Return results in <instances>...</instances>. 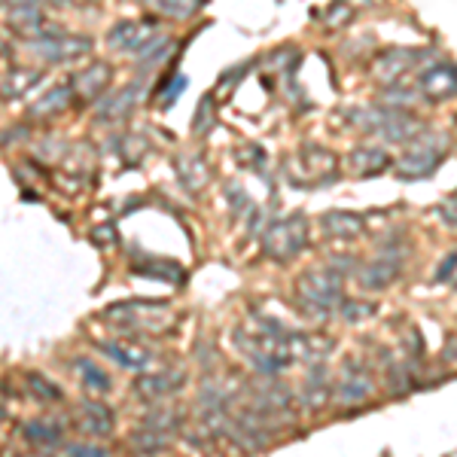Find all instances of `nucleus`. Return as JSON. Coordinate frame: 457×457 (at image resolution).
<instances>
[{"label": "nucleus", "mask_w": 457, "mask_h": 457, "mask_svg": "<svg viewBox=\"0 0 457 457\" xmlns=\"http://www.w3.org/2000/svg\"><path fill=\"white\" fill-rule=\"evenodd\" d=\"M351 122L363 129L366 135H375L387 144H415L424 135V122L411 116L409 110L396 107H357L351 110Z\"/></svg>", "instance_id": "f257e3e1"}, {"label": "nucleus", "mask_w": 457, "mask_h": 457, "mask_svg": "<svg viewBox=\"0 0 457 457\" xmlns=\"http://www.w3.org/2000/svg\"><path fill=\"white\" fill-rule=\"evenodd\" d=\"M308 245V220L302 213H287V217L275 220L262 235V253L275 262H287L302 253Z\"/></svg>", "instance_id": "f03ea898"}, {"label": "nucleus", "mask_w": 457, "mask_h": 457, "mask_svg": "<svg viewBox=\"0 0 457 457\" xmlns=\"http://www.w3.org/2000/svg\"><path fill=\"white\" fill-rule=\"evenodd\" d=\"M299 296L314 314L342 308V275L336 269H312L299 278Z\"/></svg>", "instance_id": "7ed1b4c3"}, {"label": "nucleus", "mask_w": 457, "mask_h": 457, "mask_svg": "<svg viewBox=\"0 0 457 457\" xmlns=\"http://www.w3.org/2000/svg\"><path fill=\"white\" fill-rule=\"evenodd\" d=\"M104 317L110 323H116L120 329H159L171 320L165 302H153V299H131L120 302V305L104 308Z\"/></svg>", "instance_id": "20e7f679"}, {"label": "nucleus", "mask_w": 457, "mask_h": 457, "mask_svg": "<svg viewBox=\"0 0 457 457\" xmlns=\"http://www.w3.org/2000/svg\"><path fill=\"white\" fill-rule=\"evenodd\" d=\"M92 37L86 34H71V31H58V28H49L40 40L31 43V49L43 62L49 64H71V62H79L92 53Z\"/></svg>", "instance_id": "39448f33"}, {"label": "nucleus", "mask_w": 457, "mask_h": 457, "mask_svg": "<svg viewBox=\"0 0 457 457\" xmlns=\"http://www.w3.org/2000/svg\"><path fill=\"white\" fill-rule=\"evenodd\" d=\"M442 159H445V141L424 131V135L403 153L400 162H396V174H400L403 180H421V177L436 171L442 165Z\"/></svg>", "instance_id": "423d86ee"}, {"label": "nucleus", "mask_w": 457, "mask_h": 457, "mask_svg": "<svg viewBox=\"0 0 457 457\" xmlns=\"http://www.w3.org/2000/svg\"><path fill=\"white\" fill-rule=\"evenodd\" d=\"M372 390H375V378H372L370 366L360 363V360H348L336 378L333 396L338 405H360L370 400Z\"/></svg>", "instance_id": "0eeeda50"}, {"label": "nucleus", "mask_w": 457, "mask_h": 457, "mask_svg": "<svg viewBox=\"0 0 457 457\" xmlns=\"http://www.w3.org/2000/svg\"><path fill=\"white\" fill-rule=\"evenodd\" d=\"M159 37V25L146 19H125L116 21L107 31V46L116 53H129V55H141L146 46Z\"/></svg>", "instance_id": "6e6552de"}, {"label": "nucleus", "mask_w": 457, "mask_h": 457, "mask_svg": "<svg viewBox=\"0 0 457 457\" xmlns=\"http://www.w3.org/2000/svg\"><path fill=\"white\" fill-rule=\"evenodd\" d=\"M424 49H411V46H396V49H387V53L375 55L372 62V77L378 86H400V79L405 77L409 71H415L418 64L424 62Z\"/></svg>", "instance_id": "1a4fd4ad"}, {"label": "nucleus", "mask_w": 457, "mask_h": 457, "mask_svg": "<svg viewBox=\"0 0 457 457\" xmlns=\"http://www.w3.org/2000/svg\"><path fill=\"white\" fill-rule=\"evenodd\" d=\"M144 92H146V83H144V77L131 79L129 86L116 88V92H110L107 98L101 101V104H98V110H95V120H98V122H107V125H113V122L125 120V116H129L131 110H135L137 104H141Z\"/></svg>", "instance_id": "9d476101"}, {"label": "nucleus", "mask_w": 457, "mask_h": 457, "mask_svg": "<svg viewBox=\"0 0 457 457\" xmlns=\"http://www.w3.org/2000/svg\"><path fill=\"white\" fill-rule=\"evenodd\" d=\"M333 171H336V153L323 150V146H317V144H305L290 162L293 183L320 180V177H329Z\"/></svg>", "instance_id": "9b49d317"}, {"label": "nucleus", "mask_w": 457, "mask_h": 457, "mask_svg": "<svg viewBox=\"0 0 457 457\" xmlns=\"http://www.w3.org/2000/svg\"><path fill=\"white\" fill-rule=\"evenodd\" d=\"M400 269H403L400 247H385L375 260H370L360 269V284L366 290H387L400 278Z\"/></svg>", "instance_id": "f8f14e48"}, {"label": "nucleus", "mask_w": 457, "mask_h": 457, "mask_svg": "<svg viewBox=\"0 0 457 457\" xmlns=\"http://www.w3.org/2000/svg\"><path fill=\"white\" fill-rule=\"evenodd\" d=\"M415 88L424 101H433V104L454 98L457 95V68L454 64H433V68H427L421 77H418Z\"/></svg>", "instance_id": "ddd939ff"}, {"label": "nucleus", "mask_w": 457, "mask_h": 457, "mask_svg": "<svg viewBox=\"0 0 457 457\" xmlns=\"http://www.w3.org/2000/svg\"><path fill=\"white\" fill-rule=\"evenodd\" d=\"M71 421L79 433L95 436V439L113 433V411H110L104 403H95V400H83L79 405H73Z\"/></svg>", "instance_id": "4468645a"}, {"label": "nucleus", "mask_w": 457, "mask_h": 457, "mask_svg": "<svg viewBox=\"0 0 457 457\" xmlns=\"http://www.w3.org/2000/svg\"><path fill=\"white\" fill-rule=\"evenodd\" d=\"M110 83H113V64L110 62H92L86 71H79L77 77L71 79L73 95H77V101H83V104L98 101L110 88Z\"/></svg>", "instance_id": "2eb2a0df"}, {"label": "nucleus", "mask_w": 457, "mask_h": 457, "mask_svg": "<svg viewBox=\"0 0 457 457\" xmlns=\"http://www.w3.org/2000/svg\"><path fill=\"white\" fill-rule=\"evenodd\" d=\"M183 372L180 370H162V372H144L135 378V390L137 396H141L144 403H159V400H168L171 394L183 387Z\"/></svg>", "instance_id": "dca6fc26"}, {"label": "nucleus", "mask_w": 457, "mask_h": 457, "mask_svg": "<svg viewBox=\"0 0 457 457\" xmlns=\"http://www.w3.org/2000/svg\"><path fill=\"white\" fill-rule=\"evenodd\" d=\"M4 16H6V25H10L12 31L28 37L31 43L40 40V37L53 28L46 21V16H43L40 4H37V6H12V10H4Z\"/></svg>", "instance_id": "f3484780"}, {"label": "nucleus", "mask_w": 457, "mask_h": 457, "mask_svg": "<svg viewBox=\"0 0 457 457\" xmlns=\"http://www.w3.org/2000/svg\"><path fill=\"white\" fill-rule=\"evenodd\" d=\"M198 424L211 433H217L220 427L228 424V396L220 387L202 390V396H198Z\"/></svg>", "instance_id": "a211bd4d"}, {"label": "nucleus", "mask_w": 457, "mask_h": 457, "mask_svg": "<svg viewBox=\"0 0 457 457\" xmlns=\"http://www.w3.org/2000/svg\"><path fill=\"white\" fill-rule=\"evenodd\" d=\"M390 168V156L381 146H357L348 153V171L353 177H375Z\"/></svg>", "instance_id": "6ab92c4d"}, {"label": "nucleus", "mask_w": 457, "mask_h": 457, "mask_svg": "<svg viewBox=\"0 0 457 457\" xmlns=\"http://www.w3.org/2000/svg\"><path fill=\"white\" fill-rule=\"evenodd\" d=\"M320 226L329 238H357V235H363V228H366L363 217L353 211H327L320 217Z\"/></svg>", "instance_id": "aec40b11"}, {"label": "nucleus", "mask_w": 457, "mask_h": 457, "mask_svg": "<svg viewBox=\"0 0 457 457\" xmlns=\"http://www.w3.org/2000/svg\"><path fill=\"white\" fill-rule=\"evenodd\" d=\"M174 168H177V174H180V183L189 193H202L211 177L208 165H204V159L198 156V153H180V156L174 159Z\"/></svg>", "instance_id": "412c9836"}, {"label": "nucleus", "mask_w": 457, "mask_h": 457, "mask_svg": "<svg viewBox=\"0 0 457 457\" xmlns=\"http://www.w3.org/2000/svg\"><path fill=\"white\" fill-rule=\"evenodd\" d=\"M101 351L107 353L110 360H116V363L122 366V370H131V372H141L150 366L153 353L141 348V345H122V342H104L101 345Z\"/></svg>", "instance_id": "4be33fe9"}, {"label": "nucleus", "mask_w": 457, "mask_h": 457, "mask_svg": "<svg viewBox=\"0 0 457 457\" xmlns=\"http://www.w3.org/2000/svg\"><path fill=\"white\" fill-rule=\"evenodd\" d=\"M73 98H77V95H73V86L71 83L53 86L46 95H43V98L34 101L31 110H28V116H31V120H46V116H55V113H62L64 107H71Z\"/></svg>", "instance_id": "5701e85b"}, {"label": "nucleus", "mask_w": 457, "mask_h": 457, "mask_svg": "<svg viewBox=\"0 0 457 457\" xmlns=\"http://www.w3.org/2000/svg\"><path fill=\"white\" fill-rule=\"evenodd\" d=\"M131 271L135 275H144V278H156V281H171V284H183L187 281V271L174 262H165V260H153V256H144V260L131 262Z\"/></svg>", "instance_id": "b1692460"}, {"label": "nucleus", "mask_w": 457, "mask_h": 457, "mask_svg": "<svg viewBox=\"0 0 457 457\" xmlns=\"http://www.w3.org/2000/svg\"><path fill=\"white\" fill-rule=\"evenodd\" d=\"M327 403H329V378L323 372V366H314L312 375H305V385H302V405L320 409Z\"/></svg>", "instance_id": "393cba45"}, {"label": "nucleus", "mask_w": 457, "mask_h": 457, "mask_svg": "<svg viewBox=\"0 0 457 457\" xmlns=\"http://www.w3.org/2000/svg\"><path fill=\"white\" fill-rule=\"evenodd\" d=\"M43 79V71H34V68H12L4 73V101L10 98H19L25 95L28 88H34V83Z\"/></svg>", "instance_id": "a878e982"}, {"label": "nucleus", "mask_w": 457, "mask_h": 457, "mask_svg": "<svg viewBox=\"0 0 457 457\" xmlns=\"http://www.w3.org/2000/svg\"><path fill=\"white\" fill-rule=\"evenodd\" d=\"M21 436L34 448H55L58 442H62V427H55L49 421H28L21 427Z\"/></svg>", "instance_id": "bb28decb"}, {"label": "nucleus", "mask_w": 457, "mask_h": 457, "mask_svg": "<svg viewBox=\"0 0 457 457\" xmlns=\"http://www.w3.org/2000/svg\"><path fill=\"white\" fill-rule=\"evenodd\" d=\"M73 372L79 375V381H83L88 390H98V394H107L110 385H113V381H110V375L101 370L95 360H88V357H77V360H73Z\"/></svg>", "instance_id": "cd10ccee"}, {"label": "nucleus", "mask_w": 457, "mask_h": 457, "mask_svg": "<svg viewBox=\"0 0 457 457\" xmlns=\"http://www.w3.org/2000/svg\"><path fill=\"white\" fill-rule=\"evenodd\" d=\"M156 16H165V19H174V21H183L189 19L193 12L202 6V0H144Z\"/></svg>", "instance_id": "c85d7f7f"}, {"label": "nucleus", "mask_w": 457, "mask_h": 457, "mask_svg": "<svg viewBox=\"0 0 457 457\" xmlns=\"http://www.w3.org/2000/svg\"><path fill=\"white\" fill-rule=\"evenodd\" d=\"M25 387H28V394H31L37 403H58V400H62V387H58L55 381H49L46 375H40V372L25 375Z\"/></svg>", "instance_id": "c756f323"}, {"label": "nucleus", "mask_w": 457, "mask_h": 457, "mask_svg": "<svg viewBox=\"0 0 457 457\" xmlns=\"http://www.w3.org/2000/svg\"><path fill=\"white\" fill-rule=\"evenodd\" d=\"M131 445L137 452H162V448L171 445V433H159L150 430V427H141L137 433H131Z\"/></svg>", "instance_id": "7c9ffc66"}, {"label": "nucleus", "mask_w": 457, "mask_h": 457, "mask_svg": "<svg viewBox=\"0 0 457 457\" xmlns=\"http://www.w3.org/2000/svg\"><path fill=\"white\" fill-rule=\"evenodd\" d=\"M183 424V411L180 409H159L153 411V415L144 418V427H150V430H159V433H171Z\"/></svg>", "instance_id": "2f4dec72"}, {"label": "nucleus", "mask_w": 457, "mask_h": 457, "mask_svg": "<svg viewBox=\"0 0 457 457\" xmlns=\"http://www.w3.org/2000/svg\"><path fill=\"white\" fill-rule=\"evenodd\" d=\"M171 46H174V43L168 40V37H162V34H159L156 40H153L150 46H146L144 53L137 55V68L146 71V68H153V64H159L162 58H165L168 53H171Z\"/></svg>", "instance_id": "473e14b6"}, {"label": "nucleus", "mask_w": 457, "mask_h": 457, "mask_svg": "<svg viewBox=\"0 0 457 457\" xmlns=\"http://www.w3.org/2000/svg\"><path fill=\"white\" fill-rule=\"evenodd\" d=\"M370 0H336L333 6H329V12H327V25L329 28H338V25H345L353 12L360 10V6H366Z\"/></svg>", "instance_id": "72a5a7b5"}, {"label": "nucleus", "mask_w": 457, "mask_h": 457, "mask_svg": "<svg viewBox=\"0 0 457 457\" xmlns=\"http://www.w3.org/2000/svg\"><path fill=\"white\" fill-rule=\"evenodd\" d=\"M64 457H110V452L98 445H86V442H71L64 445Z\"/></svg>", "instance_id": "f704fd0d"}, {"label": "nucleus", "mask_w": 457, "mask_h": 457, "mask_svg": "<svg viewBox=\"0 0 457 457\" xmlns=\"http://www.w3.org/2000/svg\"><path fill=\"white\" fill-rule=\"evenodd\" d=\"M204 120L213 122V104H211V98H202L198 101V113H195V122H193V131L195 135H204Z\"/></svg>", "instance_id": "c9c22d12"}, {"label": "nucleus", "mask_w": 457, "mask_h": 457, "mask_svg": "<svg viewBox=\"0 0 457 457\" xmlns=\"http://www.w3.org/2000/svg\"><path fill=\"white\" fill-rule=\"evenodd\" d=\"M168 83H171V86H162L159 95H162V101H165V104H171V101L177 98V92H183V88H187V77H171Z\"/></svg>", "instance_id": "e433bc0d"}, {"label": "nucleus", "mask_w": 457, "mask_h": 457, "mask_svg": "<svg viewBox=\"0 0 457 457\" xmlns=\"http://www.w3.org/2000/svg\"><path fill=\"white\" fill-rule=\"evenodd\" d=\"M342 317H348V320H360V317H366V314H372L375 312V305H351V302H342Z\"/></svg>", "instance_id": "4c0bfd02"}, {"label": "nucleus", "mask_w": 457, "mask_h": 457, "mask_svg": "<svg viewBox=\"0 0 457 457\" xmlns=\"http://www.w3.org/2000/svg\"><path fill=\"white\" fill-rule=\"evenodd\" d=\"M439 217L445 220L448 226L457 228V198H448V202L439 204Z\"/></svg>", "instance_id": "58836bf2"}, {"label": "nucleus", "mask_w": 457, "mask_h": 457, "mask_svg": "<svg viewBox=\"0 0 457 457\" xmlns=\"http://www.w3.org/2000/svg\"><path fill=\"white\" fill-rule=\"evenodd\" d=\"M454 269H457V253H448L436 269V281H448V275H454Z\"/></svg>", "instance_id": "ea45409f"}, {"label": "nucleus", "mask_w": 457, "mask_h": 457, "mask_svg": "<svg viewBox=\"0 0 457 457\" xmlns=\"http://www.w3.org/2000/svg\"><path fill=\"white\" fill-rule=\"evenodd\" d=\"M445 360L457 363V336H448L445 338Z\"/></svg>", "instance_id": "a19ab883"}, {"label": "nucleus", "mask_w": 457, "mask_h": 457, "mask_svg": "<svg viewBox=\"0 0 457 457\" xmlns=\"http://www.w3.org/2000/svg\"><path fill=\"white\" fill-rule=\"evenodd\" d=\"M43 0H4V10H12V6H37Z\"/></svg>", "instance_id": "79ce46f5"}, {"label": "nucleus", "mask_w": 457, "mask_h": 457, "mask_svg": "<svg viewBox=\"0 0 457 457\" xmlns=\"http://www.w3.org/2000/svg\"><path fill=\"white\" fill-rule=\"evenodd\" d=\"M62 4H71V6H86V4H92V0H62Z\"/></svg>", "instance_id": "37998d69"}]
</instances>
